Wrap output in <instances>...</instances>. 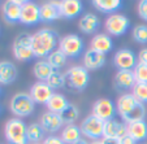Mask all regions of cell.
Segmentation results:
<instances>
[{"mask_svg":"<svg viewBox=\"0 0 147 144\" xmlns=\"http://www.w3.org/2000/svg\"><path fill=\"white\" fill-rule=\"evenodd\" d=\"M59 34L55 30L48 27H43L40 30L31 34V47L34 51V56L43 60L47 58L48 55L57 50L59 46Z\"/></svg>","mask_w":147,"mask_h":144,"instance_id":"6da1fadb","label":"cell"},{"mask_svg":"<svg viewBox=\"0 0 147 144\" xmlns=\"http://www.w3.org/2000/svg\"><path fill=\"white\" fill-rule=\"evenodd\" d=\"M116 109L125 123L144 121L146 117L144 104L138 101L133 94H122L116 101Z\"/></svg>","mask_w":147,"mask_h":144,"instance_id":"7a4b0ae2","label":"cell"},{"mask_svg":"<svg viewBox=\"0 0 147 144\" xmlns=\"http://www.w3.org/2000/svg\"><path fill=\"white\" fill-rule=\"evenodd\" d=\"M65 87L72 91H83L87 87L90 80L89 70L81 65H74L67 69L64 73Z\"/></svg>","mask_w":147,"mask_h":144,"instance_id":"3957f363","label":"cell"},{"mask_svg":"<svg viewBox=\"0 0 147 144\" xmlns=\"http://www.w3.org/2000/svg\"><path fill=\"white\" fill-rule=\"evenodd\" d=\"M4 135L9 144H28V125L21 118H11L4 126Z\"/></svg>","mask_w":147,"mask_h":144,"instance_id":"277c9868","label":"cell"},{"mask_svg":"<svg viewBox=\"0 0 147 144\" xmlns=\"http://www.w3.org/2000/svg\"><path fill=\"white\" fill-rule=\"evenodd\" d=\"M11 112L16 116V118H24L29 117L34 112L35 102L31 99L30 94L28 92H17L9 102Z\"/></svg>","mask_w":147,"mask_h":144,"instance_id":"5b68a950","label":"cell"},{"mask_svg":"<svg viewBox=\"0 0 147 144\" xmlns=\"http://www.w3.org/2000/svg\"><path fill=\"white\" fill-rule=\"evenodd\" d=\"M83 40L77 34H68V35L60 38L57 50H60L68 58L80 57L83 52Z\"/></svg>","mask_w":147,"mask_h":144,"instance_id":"8992f818","label":"cell"},{"mask_svg":"<svg viewBox=\"0 0 147 144\" xmlns=\"http://www.w3.org/2000/svg\"><path fill=\"white\" fill-rule=\"evenodd\" d=\"M81 133L83 136L94 140H102L104 133V121L99 119L94 114H90L81 122L80 125Z\"/></svg>","mask_w":147,"mask_h":144,"instance_id":"52a82bcc","label":"cell"},{"mask_svg":"<svg viewBox=\"0 0 147 144\" xmlns=\"http://www.w3.org/2000/svg\"><path fill=\"white\" fill-rule=\"evenodd\" d=\"M12 51H13V56L18 61H29L33 57H35L33 47H31V35L26 33L20 34L14 39Z\"/></svg>","mask_w":147,"mask_h":144,"instance_id":"ba28073f","label":"cell"},{"mask_svg":"<svg viewBox=\"0 0 147 144\" xmlns=\"http://www.w3.org/2000/svg\"><path fill=\"white\" fill-rule=\"evenodd\" d=\"M130 26V21L125 14L121 13H112L107 17L104 21V27L108 35L112 36H121L128 31Z\"/></svg>","mask_w":147,"mask_h":144,"instance_id":"9c48e42d","label":"cell"},{"mask_svg":"<svg viewBox=\"0 0 147 144\" xmlns=\"http://www.w3.org/2000/svg\"><path fill=\"white\" fill-rule=\"evenodd\" d=\"M117 113V109L115 102L111 99L103 97V99H98L92 105V113L95 117H98L102 121H109V119L115 118V114Z\"/></svg>","mask_w":147,"mask_h":144,"instance_id":"30bf717a","label":"cell"},{"mask_svg":"<svg viewBox=\"0 0 147 144\" xmlns=\"http://www.w3.org/2000/svg\"><path fill=\"white\" fill-rule=\"evenodd\" d=\"M136 53L129 48H121L113 56V64L119 70H133L138 64Z\"/></svg>","mask_w":147,"mask_h":144,"instance_id":"8fae6325","label":"cell"},{"mask_svg":"<svg viewBox=\"0 0 147 144\" xmlns=\"http://www.w3.org/2000/svg\"><path fill=\"white\" fill-rule=\"evenodd\" d=\"M20 22L26 26H33L40 22V11L39 5L33 1H25L21 8V17Z\"/></svg>","mask_w":147,"mask_h":144,"instance_id":"7c38bea8","label":"cell"},{"mask_svg":"<svg viewBox=\"0 0 147 144\" xmlns=\"http://www.w3.org/2000/svg\"><path fill=\"white\" fill-rule=\"evenodd\" d=\"M24 3L22 0H8L1 5V13L3 18L8 23H16L20 22V17H21V8Z\"/></svg>","mask_w":147,"mask_h":144,"instance_id":"4fadbf2b","label":"cell"},{"mask_svg":"<svg viewBox=\"0 0 147 144\" xmlns=\"http://www.w3.org/2000/svg\"><path fill=\"white\" fill-rule=\"evenodd\" d=\"M128 134V125L124 121L112 118L109 121L104 122V133H103V138L108 139H116L119 140L124 135Z\"/></svg>","mask_w":147,"mask_h":144,"instance_id":"5bb4252c","label":"cell"},{"mask_svg":"<svg viewBox=\"0 0 147 144\" xmlns=\"http://www.w3.org/2000/svg\"><path fill=\"white\" fill-rule=\"evenodd\" d=\"M29 94H30L31 99L34 100L35 104H40L42 105V104H47L48 100L51 99V96L55 92L47 84V82H36V83H34L31 86Z\"/></svg>","mask_w":147,"mask_h":144,"instance_id":"9a60e30c","label":"cell"},{"mask_svg":"<svg viewBox=\"0 0 147 144\" xmlns=\"http://www.w3.org/2000/svg\"><path fill=\"white\" fill-rule=\"evenodd\" d=\"M82 64H83L82 66L87 70H98L100 68H103L104 64H106V55L89 48V50L83 52Z\"/></svg>","mask_w":147,"mask_h":144,"instance_id":"2e32d148","label":"cell"},{"mask_svg":"<svg viewBox=\"0 0 147 144\" xmlns=\"http://www.w3.org/2000/svg\"><path fill=\"white\" fill-rule=\"evenodd\" d=\"M82 3L80 0H63L59 1V11H60L61 18L72 19L80 16L82 12Z\"/></svg>","mask_w":147,"mask_h":144,"instance_id":"e0dca14e","label":"cell"},{"mask_svg":"<svg viewBox=\"0 0 147 144\" xmlns=\"http://www.w3.org/2000/svg\"><path fill=\"white\" fill-rule=\"evenodd\" d=\"M63 121H61L60 116L52 112H45V113L40 116V126L43 127V130L46 133L50 134H55L59 130H61L63 127Z\"/></svg>","mask_w":147,"mask_h":144,"instance_id":"ac0fdd59","label":"cell"},{"mask_svg":"<svg viewBox=\"0 0 147 144\" xmlns=\"http://www.w3.org/2000/svg\"><path fill=\"white\" fill-rule=\"evenodd\" d=\"M90 48L99 53L107 55V53L111 52L112 48H113L112 38L108 34H104V33L96 34V35H94V38L91 39V42H90Z\"/></svg>","mask_w":147,"mask_h":144,"instance_id":"d6986e66","label":"cell"},{"mask_svg":"<svg viewBox=\"0 0 147 144\" xmlns=\"http://www.w3.org/2000/svg\"><path fill=\"white\" fill-rule=\"evenodd\" d=\"M39 11H40V21L42 22H53L56 19L61 18L60 11H59V3L56 1H47L39 5Z\"/></svg>","mask_w":147,"mask_h":144,"instance_id":"ffe728a7","label":"cell"},{"mask_svg":"<svg viewBox=\"0 0 147 144\" xmlns=\"http://www.w3.org/2000/svg\"><path fill=\"white\" fill-rule=\"evenodd\" d=\"M99 26H100V19L94 13H85L80 18V22H78V29L83 34H87V35L96 33Z\"/></svg>","mask_w":147,"mask_h":144,"instance_id":"44dd1931","label":"cell"},{"mask_svg":"<svg viewBox=\"0 0 147 144\" xmlns=\"http://www.w3.org/2000/svg\"><path fill=\"white\" fill-rule=\"evenodd\" d=\"M136 83L133 70H117L115 74V84L119 90H133Z\"/></svg>","mask_w":147,"mask_h":144,"instance_id":"7402d4cb","label":"cell"},{"mask_svg":"<svg viewBox=\"0 0 147 144\" xmlns=\"http://www.w3.org/2000/svg\"><path fill=\"white\" fill-rule=\"evenodd\" d=\"M17 68L11 61H0V84H11L17 78Z\"/></svg>","mask_w":147,"mask_h":144,"instance_id":"603a6c76","label":"cell"},{"mask_svg":"<svg viewBox=\"0 0 147 144\" xmlns=\"http://www.w3.org/2000/svg\"><path fill=\"white\" fill-rule=\"evenodd\" d=\"M70 102L68 101V99L64 96L63 94H55L51 96V99L48 100V102L46 104L47 105V109L48 112H52V113H56V114H60L61 112H64L65 109L69 106Z\"/></svg>","mask_w":147,"mask_h":144,"instance_id":"cb8c5ba5","label":"cell"},{"mask_svg":"<svg viewBox=\"0 0 147 144\" xmlns=\"http://www.w3.org/2000/svg\"><path fill=\"white\" fill-rule=\"evenodd\" d=\"M53 72L55 69H52L47 60H38L33 66V74L38 79V82H47V79Z\"/></svg>","mask_w":147,"mask_h":144,"instance_id":"d4e9b609","label":"cell"},{"mask_svg":"<svg viewBox=\"0 0 147 144\" xmlns=\"http://www.w3.org/2000/svg\"><path fill=\"white\" fill-rule=\"evenodd\" d=\"M81 136H82V133H81L80 126L77 125H65L61 130V135L60 138L63 139L65 144H76L78 140H81Z\"/></svg>","mask_w":147,"mask_h":144,"instance_id":"484cf974","label":"cell"},{"mask_svg":"<svg viewBox=\"0 0 147 144\" xmlns=\"http://www.w3.org/2000/svg\"><path fill=\"white\" fill-rule=\"evenodd\" d=\"M128 125V134L137 141L144 140L147 138V123L146 121H137Z\"/></svg>","mask_w":147,"mask_h":144,"instance_id":"4316f807","label":"cell"},{"mask_svg":"<svg viewBox=\"0 0 147 144\" xmlns=\"http://www.w3.org/2000/svg\"><path fill=\"white\" fill-rule=\"evenodd\" d=\"M92 5L102 13H115V11L121 8L122 3L120 0H94Z\"/></svg>","mask_w":147,"mask_h":144,"instance_id":"83f0119b","label":"cell"},{"mask_svg":"<svg viewBox=\"0 0 147 144\" xmlns=\"http://www.w3.org/2000/svg\"><path fill=\"white\" fill-rule=\"evenodd\" d=\"M46 131L40 126V123H30L28 125V140L30 144L40 143L46 139L45 136Z\"/></svg>","mask_w":147,"mask_h":144,"instance_id":"f1b7e54d","label":"cell"},{"mask_svg":"<svg viewBox=\"0 0 147 144\" xmlns=\"http://www.w3.org/2000/svg\"><path fill=\"white\" fill-rule=\"evenodd\" d=\"M46 60H47V62L52 66V69L60 70L63 66H65V64H67V61H68V57L61 52L60 50H56V51H53L51 55H48V57L46 58Z\"/></svg>","mask_w":147,"mask_h":144,"instance_id":"f546056e","label":"cell"},{"mask_svg":"<svg viewBox=\"0 0 147 144\" xmlns=\"http://www.w3.org/2000/svg\"><path fill=\"white\" fill-rule=\"evenodd\" d=\"M59 116H60V118L64 125H74V122L77 121L78 117H80V111H78V108L76 105L69 104V106H68L64 112H61Z\"/></svg>","mask_w":147,"mask_h":144,"instance_id":"4dcf8cb0","label":"cell"},{"mask_svg":"<svg viewBox=\"0 0 147 144\" xmlns=\"http://www.w3.org/2000/svg\"><path fill=\"white\" fill-rule=\"evenodd\" d=\"M47 84L52 90H57V88H63V87H65V77H64V74L60 73L59 70H55V72L50 75V78L47 79Z\"/></svg>","mask_w":147,"mask_h":144,"instance_id":"1f68e13d","label":"cell"},{"mask_svg":"<svg viewBox=\"0 0 147 144\" xmlns=\"http://www.w3.org/2000/svg\"><path fill=\"white\" fill-rule=\"evenodd\" d=\"M131 94L138 101L142 104L147 102V83H136V86L131 90Z\"/></svg>","mask_w":147,"mask_h":144,"instance_id":"d6a6232c","label":"cell"},{"mask_svg":"<svg viewBox=\"0 0 147 144\" xmlns=\"http://www.w3.org/2000/svg\"><path fill=\"white\" fill-rule=\"evenodd\" d=\"M133 39L137 43L146 44L147 43V26L146 25H137L133 29Z\"/></svg>","mask_w":147,"mask_h":144,"instance_id":"836d02e7","label":"cell"},{"mask_svg":"<svg viewBox=\"0 0 147 144\" xmlns=\"http://www.w3.org/2000/svg\"><path fill=\"white\" fill-rule=\"evenodd\" d=\"M133 73L137 83H147V65L138 62L133 69Z\"/></svg>","mask_w":147,"mask_h":144,"instance_id":"e575fe53","label":"cell"},{"mask_svg":"<svg viewBox=\"0 0 147 144\" xmlns=\"http://www.w3.org/2000/svg\"><path fill=\"white\" fill-rule=\"evenodd\" d=\"M138 14L142 19L147 21V0H141L138 3Z\"/></svg>","mask_w":147,"mask_h":144,"instance_id":"d590c367","label":"cell"},{"mask_svg":"<svg viewBox=\"0 0 147 144\" xmlns=\"http://www.w3.org/2000/svg\"><path fill=\"white\" fill-rule=\"evenodd\" d=\"M42 144H65L63 141V139L60 136H56V135H50L42 141Z\"/></svg>","mask_w":147,"mask_h":144,"instance_id":"8d00e7d4","label":"cell"},{"mask_svg":"<svg viewBox=\"0 0 147 144\" xmlns=\"http://www.w3.org/2000/svg\"><path fill=\"white\" fill-rule=\"evenodd\" d=\"M119 143L120 144H137V140H134L129 134H126V135H124L122 138L119 139Z\"/></svg>","mask_w":147,"mask_h":144,"instance_id":"74e56055","label":"cell"},{"mask_svg":"<svg viewBox=\"0 0 147 144\" xmlns=\"http://www.w3.org/2000/svg\"><path fill=\"white\" fill-rule=\"evenodd\" d=\"M138 62L147 65V48L141 50V52L138 53Z\"/></svg>","mask_w":147,"mask_h":144,"instance_id":"f35d334b","label":"cell"},{"mask_svg":"<svg viewBox=\"0 0 147 144\" xmlns=\"http://www.w3.org/2000/svg\"><path fill=\"white\" fill-rule=\"evenodd\" d=\"M100 141H102V144H120L119 140H116V139H108V138H103Z\"/></svg>","mask_w":147,"mask_h":144,"instance_id":"ab89813d","label":"cell"},{"mask_svg":"<svg viewBox=\"0 0 147 144\" xmlns=\"http://www.w3.org/2000/svg\"><path fill=\"white\" fill-rule=\"evenodd\" d=\"M76 144H89V143H87L86 140H83V139H81V140H78Z\"/></svg>","mask_w":147,"mask_h":144,"instance_id":"60d3db41","label":"cell"},{"mask_svg":"<svg viewBox=\"0 0 147 144\" xmlns=\"http://www.w3.org/2000/svg\"><path fill=\"white\" fill-rule=\"evenodd\" d=\"M89 144H102V141L100 140H94V141H91V143H89Z\"/></svg>","mask_w":147,"mask_h":144,"instance_id":"b9f144b4","label":"cell"},{"mask_svg":"<svg viewBox=\"0 0 147 144\" xmlns=\"http://www.w3.org/2000/svg\"><path fill=\"white\" fill-rule=\"evenodd\" d=\"M36 144H42V143H36Z\"/></svg>","mask_w":147,"mask_h":144,"instance_id":"7bdbcfd3","label":"cell"},{"mask_svg":"<svg viewBox=\"0 0 147 144\" xmlns=\"http://www.w3.org/2000/svg\"><path fill=\"white\" fill-rule=\"evenodd\" d=\"M0 112H1V108H0Z\"/></svg>","mask_w":147,"mask_h":144,"instance_id":"ee69618b","label":"cell"},{"mask_svg":"<svg viewBox=\"0 0 147 144\" xmlns=\"http://www.w3.org/2000/svg\"><path fill=\"white\" fill-rule=\"evenodd\" d=\"M0 92H1V90H0Z\"/></svg>","mask_w":147,"mask_h":144,"instance_id":"f6af8a7d","label":"cell"}]
</instances>
